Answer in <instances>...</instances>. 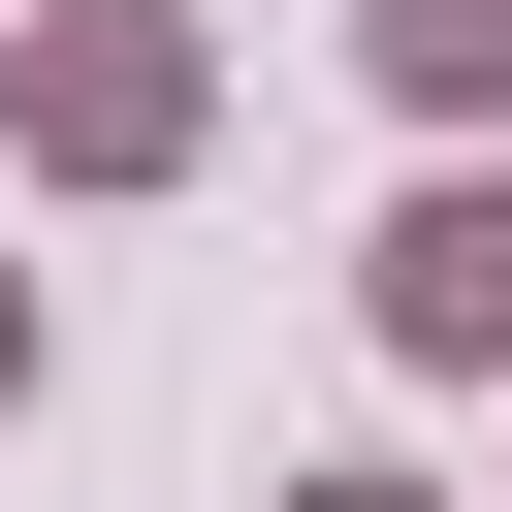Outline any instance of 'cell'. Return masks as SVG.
Wrapping results in <instances>:
<instances>
[{
    "mask_svg": "<svg viewBox=\"0 0 512 512\" xmlns=\"http://www.w3.org/2000/svg\"><path fill=\"white\" fill-rule=\"evenodd\" d=\"M192 96H224V64H192L160 0H32V64H0V128H32L64 192H160V160H192Z\"/></svg>",
    "mask_w": 512,
    "mask_h": 512,
    "instance_id": "1",
    "label": "cell"
},
{
    "mask_svg": "<svg viewBox=\"0 0 512 512\" xmlns=\"http://www.w3.org/2000/svg\"><path fill=\"white\" fill-rule=\"evenodd\" d=\"M352 320H384L416 384H480V352H512V160H416L384 256H352Z\"/></svg>",
    "mask_w": 512,
    "mask_h": 512,
    "instance_id": "2",
    "label": "cell"
},
{
    "mask_svg": "<svg viewBox=\"0 0 512 512\" xmlns=\"http://www.w3.org/2000/svg\"><path fill=\"white\" fill-rule=\"evenodd\" d=\"M352 32H384V96H416V128H512V0H352Z\"/></svg>",
    "mask_w": 512,
    "mask_h": 512,
    "instance_id": "3",
    "label": "cell"
},
{
    "mask_svg": "<svg viewBox=\"0 0 512 512\" xmlns=\"http://www.w3.org/2000/svg\"><path fill=\"white\" fill-rule=\"evenodd\" d=\"M0 416H32V256H0Z\"/></svg>",
    "mask_w": 512,
    "mask_h": 512,
    "instance_id": "4",
    "label": "cell"
},
{
    "mask_svg": "<svg viewBox=\"0 0 512 512\" xmlns=\"http://www.w3.org/2000/svg\"><path fill=\"white\" fill-rule=\"evenodd\" d=\"M288 512H448V480H288Z\"/></svg>",
    "mask_w": 512,
    "mask_h": 512,
    "instance_id": "5",
    "label": "cell"
}]
</instances>
